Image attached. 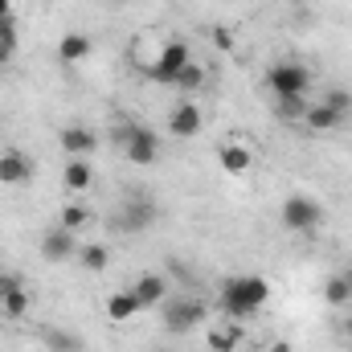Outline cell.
Returning <instances> with one entry per match:
<instances>
[{
	"label": "cell",
	"mask_w": 352,
	"mask_h": 352,
	"mask_svg": "<svg viewBox=\"0 0 352 352\" xmlns=\"http://www.w3.org/2000/svg\"><path fill=\"white\" fill-rule=\"evenodd\" d=\"M266 299H270V287H266L263 274H234V278H226L221 283V295H217V311L226 316V320H250V316H258L266 307Z\"/></svg>",
	"instance_id": "6da1fadb"
},
{
	"label": "cell",
	"mask_w": 352,
	"mask_h": 352,
	"mask_svg": "<svg viewBox=\"0 0 352 352\" xmlns=\"http://www.w3.org/2000/svg\"><path fill=\"white\" fill-rule=\"evenodd\" d=\"M278 221H283V230H291V234H311V230L324 221V205H320L316 197L295 192V197H287V201H283Z\"/></svg>",
	"instance_id": "7a4b0ae2"
},
{
	"label": "cell",
	"mask_w": 352,
	"mask_h": 352,
	"mask_svg": "<svg viewBox=\"0 0 352 352\" xmlns=\"http://www.w3.org/2000/svg\"><path fill=\"white\" fill-rule=\"evenodd\" d=\"M188 62H192V58H188V45L176 37V41H168V45L160 50V58H156V62H148V66H144V78H148V82H156V87H173L176 74H180Z\"/></svg>",
	"instance_id": "3957f363"
},
{
	"label": "cell",
	"mask_w": 352,
	"mask_h": 352,
	"mask_svg": "<svg viewBox=\"0 0 352 352\" xmlns=\"http://www.w3.org/2000/svg\"><path fill=\"white\" fill-rule=\"evenodd\" d=\"M205 316H209V303L205 299H173L168 307H164V328L173 332V336H188V332H197L201 324H205Z\"/></svg>",
	"instance_id": "277c9868"
},
{
	"label": "cell",
	"mask_w": 352,
	"mask_h": 352,
	"mask_svg": "<svg viewBox=\"0 0 352 352\" xmlns=\"http://www.w3.org/2000/svg\"><path fill=\"white\" fill-rule=\"evenodd\" d=\"M266 87H270L274 98H283V94H307L311 70L299 66V62H274V66L266 70Z\"/></svg>",
	"instance_id": "5b68a950"
},
{
	"label": "cell",
	"mask_w": 352,
	"mask_h": 352,
	"mask_svg": "<svg viewBox=\"0 0 352 352\" xmlns=\"http://www.w3.org/2000/svg\"><path fill=\"white\" fill-rule=\"evenodd\" d=\"M152 221H156V201H148V197H127L123 209L115 213V230H123V234H144Z\"/></svg>",
	"instance_id": "8992f818"
},
{
	"label": "cell",
	"mask_w": 352,
	"mask_h": 352,
	"mask_svg": "<svg viewBox=\"0 0 352 352\" xmlns=\"http://www.w3.org/2000/svg\"><path fill=\"white\" fill-rule=\"evenodd\" d=\"M123 156L135 164V168H148V164H156V156H160V135L152 131V127H135V135H131V144L123 148Z\"/></svg>",
	"instance_id": "52a82bcc"
},
{
	"label": "cell",
	"mask_w": 352,
	"mask_h": 352,
	"mask_svg": "<svg viewBox=\"0 0 352 352\" xmlns=\"http://www.w3.org/2000/svg\"><path fill=\"white\" fill-rule=\"evenodd\" d=\"M41 258L45 263H70V258H78V238L70 234V230H45L41 234Z\"/></svg>",
	"instance_id": "ba28073f"
},
{
	"label": "cell",
	"mask_w": 352,
	"mask_h": 352,
	"mask_svg": "<svg viewBox=\"0 0 352 352\" xmlns=\"http://www.w3.org/2000/svg\"><path fill=\"white\" fill-rule=\"evenodd\" d=\"M201 107L197 102H176L173 111H168V131H173L176 140H192V135H201Z\"/></svg>",
	"instance_id": "9c48e42d"
},
{
	"label": "cell",
	"mask_w": 352,
	"mask_h": 352,
	"mask_svg": "<svg viewBox=\"0 0 352 352\" xmlns=\"http://www.w3.org/2000/svg\"><path fill=\"white\" fill-rule=\"evenodd\" d=\"M58 144H62L66 156H82V160H87L90 152L98 148V135H94L90 127H82V123H70V127L58 131Z\"/></svg>",
	"instance_id": "30bf717a"
},
{
	"label": "cell",
	"mask_w": 352,
	"mask_h": 352,
	"mask_svg": "<svg viewBox=\"0 0 352 352\" xmlns=\"http://www.w3.org/2000/svg\"><path fill=\"white\" fill-rule=\"evenodd\" d=\"M33 180V160L16 148L0 152V184H29Z\"/></svg>",
	"instance_id": "8fae6325"
},
{
	"label": "cell",
	"mask_w": 352,
	"mask_h": 352,
	"mask_svg": "<svg viewBox=\"0 0 352 352\" xmlns=\"http://www.w3.org/2000/svg\"><path fill=\"white\" fill-rule=\"evenodd\" d=\"M340 123H344V115H340V111H332L324 98H320V102H311V107H307V115H303V127H307V131H316V135H328V131H336Z\"/></svg>",
	"instance_id": "7c38bea8"
},
{
	"label": "cell",
	"mask_w": 352,
	"mask_h": 352,
	"mask_svg": "<svg viewBox=\"0 0 352 352\" xmlns=\"http://www.w3.org/2000/svg\"><path fill=\"white\" fill-rule=\"evenodd\" d=\"M131 295L140 299V307H160L168 299V283H164V274H140Z\"/></svg>",
	"instance_id": "4fadbf2b"
},
{
	"label": "cell",
	"mask_w": 352,
	"mask_h": 352,
	"mask_svg": "<svg viewBox=\"0 0 352 352\" xmlns=\"http://www.w3.org/2000/svg\"><path fill=\"white\" fill-rule=\"evenodd\" d=\"M217 160H221V173H230V176H246L250 164H254V160H250V148L238 144V140L221 144V156H217Z\"/></svg>",
	"instance_id": "5bb4252c"
},
{
	"label": "cell",
	"mask_w": 352,
	"mask_h": 352,
	"mask_svg": "<svg viewBox=\"0 0 352 352\" xmlns=\"http://www.w3.org/2000/svg\"><path fill=\"white\" fill-rule=\"evenodd\" d=\"M135 311H144V307H140V299H135L131 291H115V295H107V320H111V324H127Z\"/></svg>",
	"instance_id": "9a60e30c"
},
{
	"label": "cell",
	"mask_w": 352,
	"mask_h": 352,
	"mask_svg": "<svg viewBox=\"0 0 352 352\" xmlns=\"http://www.w3.org/2000/svg\"><path fill=\"white\" fill-rule=\"evenodd\" d=\"M324 303H328V307H344V303H352V266L340 270V274H332V278L324 283Z\"/></svg>",
	"instance_id": "2e32d148"
},
{
	"label": "cell",
	"mask_w": 352,
	"mask_h": 352,
	"mask_svg": "<svg viewBox=\"0 0 352 352\" xmlns=\"http://www.w3.org/2000/svg\"><path fill=\"white\" fill-rule=\"evenodd\" d=\"M90 180H94V168H90L82 156H70V160H66V173H62V184H66L70 192H87Z\"/></svg>",
	"instance_id": "e0dca14e"
},
{
	"label": "cell",
	"mask_w": 352,
	"mask_h": 352,
	"mask_svg": "<svg viewBox=\"0 0 352 352\" xmlns=\"http://www.w3.org/2000/svg\"><path fill=\"white\" fill-rule=\"evenodd\" d=\"M87 54H90V37L87 33H62V41H58V58H62L66 66L82 62Z\"/></svg>",
	"instance_id": "ac0fdd59"
},
{
	"label": "cell",
	"mask_w": 352,
	"mask_h": 352,
	"mask_svg": "<svg viewBox=\"0 0 352 352\" xmlns=\"http://www.w3.org/2000/svg\"><path fill=\"white\" fill-rule=\"evenodd\" d=\"M307 94H283V98H274V115L283 119V123H303V115H307Z\"/></svg>",
	"instance_id": "d6986e66"
},
{
	"label": "cell",
	"mask_w": 352,
	"mask_h": 352,
	"mask_svg": "<svg viewBox=\"0 0 352 352\" xmlns=\"http://www.w3.org/2000/svg\"><path fill=\"white\" fill-rule=\"evenodd\" d=\"M242 344V324L230 320L226 328H209V352H234Z\"/></svg>",
	"instance_id": "ffe728a7"
},
{
	"label": "cell",
	"mask_w": 352,
	"mask_h": 352,
	"mask_svg": "<svg viewBox=\"0 0 352 352\" xmlns=\"http://www.w3.org/2000/svg\"><path fill=\"white\" fill-rule=\"evenodd\" d=\"M78 263H82V270H90V274H102V270L111 266V250H107L102 242H87V246H78Z\"/></svg>",
	"instance_id": "44dd1931"
},
{
	"label": "cell",
	"mask_w": 352,
	"mask_h": 352,
	"mask_svg": "<svg viewBox=\"0 0 352 352\" xmlns=\"http://www.w3.org/2000/svg\"><path fill=\"white\" fill-rule=\"evenodd\" d=\"M25 311H29V291H25V283H16V287L0 299V316H4V320H21Z\"/></svg>",
	"instance_id": "7402d4cb"
},
{
	"label": "cell",
	"mask_w": 352,
	"mask_h": 352,
	"mask_svg": "<svg viewBox=\"0 0 352 352\" xmlns=\"http://www.w3.org/2000/svg\"><path fill=\"white\" fill-rule=\"evenodd\" d=\"M87 221H90V209L82 205V201H70V205H62V221H58L62 230H70V234H78V230H82Z\"/></svg>",
	"instance_id": "603a6c76"
},
{
	"label": "cell",
	"mask_w": 352,
	"mask_h": 352,
	"mask_svg": "<svg viewBox=\"0 0 352 352\" xmlns=\"http://www.w3.org/2000/svg\"><path fill=\"white\" fill-rule=\"evenodd\" d=\"M45 349H50V352H82V340H78L74 332L50 328V332H45Z\"/></svg>",
	"instance_id": "cb8c5ba5"
},
{
	"label": "cell",
	"mask_w": 352,
	"mask_h": 352,
	"mask_svg": "<svg viewBox=\"0 0 352 352\" xmlns=\"http://www.w3.org/2000/svg\"><path fill=\"white\" fill-rule=\"evenodd\" d=\"M16 54V21H0V66H8Z\"/></svg>",
	"instance_id": "d4e9b609"
},
{
	"label": "cell",
	"mask_w": 352,
	"mask_h": 352,
	"mask_svg": "<svg viewBox=\"0 0 352 352\" xmlns=\"http://www.w3.org/2000/svg\"><path fill=\"white\" fill-rule=\"evenodd\" d=\"M173 87H176V90H201V87H205V70H201L197 62H188V66H184V70L176 74Z\"/></svg>",
	"instance_id": "484cf974"
},
{
	"label": "cell",
	"mask_w": 352,
	"mask_h": 352,
	"mask_svg": "<svg viewBox=\"0 0 352 352\" xmlns=\"http://www.w3.org/2000/svg\"><path fill=\"white\" fill-rule=\"evenodd\" d=\"M135 127H140V123H131V119L111 123V144H115V148H127V144H131V135H135Z\"/></svg>",
	"instance_id": "4316f807"
},
{
	"label": "cell",
	"mask_w": 352,
	"mask_h": 352,
	"mask_svg": "<svg viewBox=\"0 0 352 352\" xmlns=\"http://www.w3.org/2000/svg\"><path fill=\"white\" fill-rule=\"evenodd\" d=\"M324 102H328L332 111H340V115L349 119V111H352V94H349V90H328V94H324Z\"/></svg>",
	"instance_id": "83f0119b"
},
{
	"label": "cell",
	"mask_w": 352,
	"mask_h": 352,
	"mask_svg": "<svg viewBox=\"0 0 352 352\" xmlns=\"http://www.w3.org/2000/svg\"><path fill=\"white\" fill-rule=\"evenodd\" d=\"M213 41H217V50H226V54L234 50V33H230V29H213Z\"/></svg>",
	"instance_id": "f1b7e54d"
},
{
	"label": "cell",
	"mask_w": 352,
	"mask_h": 352,
	"mask_svg": "<svg viewBox=\"0 0 352 352\" xmlns=\"http://www.w3.org/2000/svg\"><path fill=\"white\" fill-rule=\"evenodd\" d=\"M16 283H21V278H16V274H0V299H4V295H8V291H12V287H16Z\"/></svg>",
	"instance_id": "f546056e"
},
{
	"label": "cell",
	"mask_w": 352,
	"mask_h": 352,
	"mask_svg": "<svg viewBox=\"0 0 352 352\" xmlns=\"http://www.w3.org/2000/svg\"><path fill=\"white\" fill-rule=\"evenodd\" d=\"M0 21H12V0H0Z\"/></svg>",
	"instance_id": "4dcf8cb0"
},
{
	"label": "cell",
	"mask_w": 352,
	"mask_h": 352,
	"mask_svg": "<svg viewBox=\"0 0 352 352\" xmlns=\"http://www.w3.org/2000/svg\"><path fill=\"white\" fill-rule=\"evenodd\" d=\"M266 352H295V349H291V340H274Z\"/></svg>",
	"instance_id": "1f68e13d"
},
{
	"label": "cell",
	"mask_w": 352,
	"mask_h": 352,
	"mask_svg": "<svg viewBox=\"0 0 352 352\" xmlns=\"http://www.w3.org/2000/svg\"><path fill=\"white\" fill-rule=\"evenodd\" d=\"M152 352H173V349H152Z\"/></svg>",
	"instance_id": "d6a6232c"
},
{
	"label": "cell",
	"mask_w": 352,
	"mask_h": 352,
	"mask_svg": "<svg viewBox=\"0 0 352 352\" xmlns=\"http://www.w3.org/2000/svg\"><path fill=\"white\" fill-rule=\"evenodd\" d=\"M111 4H127V0H111Z\"/></svg>",
	"instance_id": "836d02e7"
},
{
	"label": "cell",
	"mask_w": 352,
	"mask_h": 352,
	"mask_svg": "<svg viewBox=\"0 0 352 352\" xmlns=\"http://www.w3.org/2000/svg\"><path fill=\"white\" fill-rule=\"evenodd\" d=\"M349 344H352V336H349Z\"/></svg>",
	"instance_id": "e575fe53"
}]
</instances>
